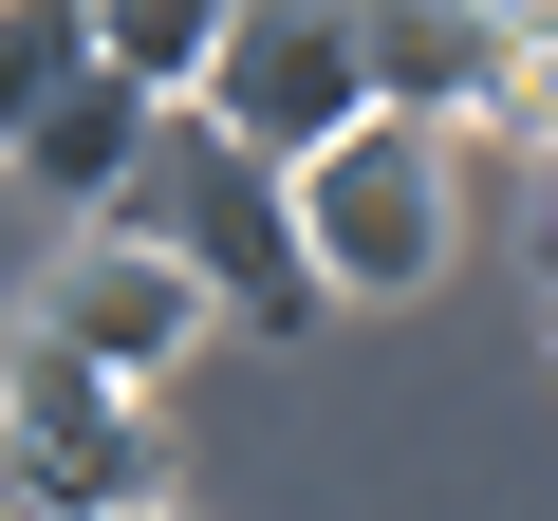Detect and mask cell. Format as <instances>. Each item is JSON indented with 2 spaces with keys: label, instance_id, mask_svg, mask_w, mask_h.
I'll return each mask as SVG.
<instances>
[{
  "label": "cell",
  "instance_id": "1",
  "mask_svg": "<svg viewBox=\"0 0 558 521\" xmlns=\"http://www.w3.org/2000/svg\"><path fill=\"white\" fill-rule=\"evenodd\" d=\"M112 242H168L186 280H205V317H242V336H317L336 299H317V260H299V168H260L223 112H149V149H131V186L94 205Z\"/></svg>",
  "mask_w": 558,
  "mask_h": 521
},
{
  "label": "cell",
  "instance_id": "2",
  "mask_svg": "<svg viewBox=\"0 0 558 521\" xmlns=\"http://www.w3.org/2000/svg\"><path fill=\"white\" fill-rule=\"evenodd\" d=\"M131 502H168L149 391H112L94 354H57L20 317L0 336V521H131Z\"/></svg>",
  "mask_w": 558,
  "mask_h": 521
},
{
  "label": "cell",
  "instance_id": "3",
  "mask_svg": "<svg viewBox=\"0 0 558 521\" xmlns=\"http://www.w3.org/2000/svg\"><path fill=\"white\" fill-rule=\"evenodd\" d=\"M299 260H317V299H428L447 280V131L428 112H354L299 168Z\"/></svg>",
  "mask_w": 558,
  "mask_h": 521
},
{
  "label": "cell",
  "instance_id": "4",
  "mask_svg": "<svg viewBox=\"0 0 558 521\" xmlns=\"http://www.w3.org/2000/svg\"><path fill=\"white\" fill-rule=\"evenodd\" d=\"M186 112H223L260 168H317V149L373 112L354 0H223V57H205V94H186Z\"/></svg>",
  "mask_w": 558,
  "mask_h": 521
},
{
  "label": "cell",
  "instance_id": "5",
  "mask_svg": "<svg viewBox=\"0 0 558 521\" xmlns=\"http://www.w3.org/2000/svg\"><path fill=\"white\" fill-rule=\"evenodd\" d=\"M57 354H94L112 391H168L186 373V336H205V280H186V260L168 242H112V223H75L57 260H38V299H20Z\"/></svg>",
  "mask_w": 558,
  "mask_h": 521
},
{
  "label": "cell",
  "instance_id": "6",
  "mask_svg": "<svg viewBox=\"0 0 558 521\" xmlns=\"http://www.w3.org/2000/svg\"><path fill=\"white\" fill-rule=\"evenodd\" d=\"M354 57H373V112L484 131V94H502V0H354Z\"/></svg>",
  "mask_w": 558,
  "mask_h": 521
},
{
  "label": "cell",
  "instance_id": "7",
  "mask_svg": "<svg viewBox=\"0 0 558 521\" xmlns=\"http://www.w3.org/2000/svg\"><path fill=\"white\" fill-rule=\"evenodd\" d=\"M149 112H168V94H149V75H112V57H94V75H75V94H57V112H38V131H20V168H38V186H57V205H75V223H94V205H112V186H131V149H149Z\"/></svg>",
  "mask_w": 558,
  "mask_h": 521
},
{
  "label": "cell",
  "instance_id": "8",
  "mask_svg": "<svg viewBox=\"0 0 558 521\" xmlns=\"http://www.w3.org/2000/svg\"><path fill=\"white\" fill-rule=\"evenodd\" d=\"M94 75V0H0V149Z\"/></svg>",
  "mask_w": 558,
  "mask_h": 521
},
{
  "label": "cell",
  "instance_id": "9",
  "mask_svg": "<svg viewBox=\"0 0 558 521\" xmlns=\"http://www.w3.org/2000/svg\"><path fill=\"white\" fill-rule=\"evenodd\" d=\"M94 57H112V75H149V94H205L223 0H94Z\"/></svg>",
  "mask_w": 558,
  "mask_h": 521
},
{
  "label": "cell",
  "instance_id": "10",
  "mask_svg": "<svg viewBox=\"0 0 558 521\" xmlns=\"http://www.w3.org/2000/svg\"><path fill=\"white\" fill-rule=\"evenodd\" d=\"M484 131L558 149V0H502V94H484Z\"/></svg>",
  "mask_w": 558,
  "mask_h": 521
},
{
  "label": "cell",
  "instance_id": "11",
  "mask_svg": "<svg viewBox=\"0 0 558 521\" xmlns=\"http://www.w3.org/2000/svg\"><path fill=\"white\" fill-rule=\"evenodd\" d=\"M131 521H186V502H131Z\"/></svg>",
  "mask_w": 558,
  "mask_h": 521
}]
</instances>
